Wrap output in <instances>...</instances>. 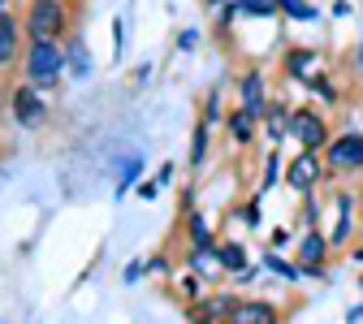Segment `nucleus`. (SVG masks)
Instances as JSON below:
<instances>
[{"instance_id":"nucleus-3","label":"nucleus","mask_w":363,"mask_h":324,"mask_svg":"<svg viewBox=\"0 0 363 324\" xmlns=\"http://www.w3.org/2000/svg\"><path fill=\"white\" fill-rule=\"evenodd\" d=\"M9 108H13V121L22 130H39L43 121H48V100H43V91L30 86V82H22L9 96Z\"/></svg>"},{"instance_id":"nucleus-28","label":"nucleus","mask_w":363,"mask_h":324,"mask_svg":"<svg viewBox=\"0 0 363 324\" xmlns=\"http://www.w3.org/2000/svg\"><path fill=\"white\" fill-rule=\"evenodd\" d=\"M177 48H182V52H195V48H199V30H182V35H177Z\"/></svg>"},{"instance_id":"nucleus-31","label":"nucleus","mask_w":363,"mask_h":324,"mask_svg":"<svg viewBox=\"0 0 363 324\" xmlns=\"http://www.w3.org/2000/svg\"><path fill=\"white\" fill-rule=\"evenodd\" d=\"M216 117H220V96L212 91V96H208V121H216Z\"/></svg>"},{"instance_id":"nucleus-20","label":"nucleus","mask_w":363,"mask_h":324,"mask_svg":"<svg viewBox=\"0 0 363 324\" xmlns=\"http://www.w3.org/2000/svg\"><path fill=\"white\" fill-rule=\"evenodd\" d=\"M186 234H191V242L195 247H216V238H212V229H208V220H203V212H186Z\"/></svg>"},{"instance_id":"nucleus-15","label":"nucleus","mask_w":363,"mask_h":324,"mask_svg":"<svg viewBox=\"0 0 363 324\" xmlns=\"http://www.w3.org/2000/svg\"><path fill=\"white\" fill-rule=\"evenodd\" d=\"M225 125H230V134H234V143H238V147H247L251 138H255V117H251L247 108L230 113V117H225Z\"/></svg>"},{"instance_id":"nucleus-18","label":"nucleus","mask_w":363,"mask_h":324,"mask_svg":"<svg viewBox=\"0 0 363 324\" xmlns=\"http://www.w3.org/2000/svg\"><path fill=\"white\" fill-rule=\"evenodd\" d=\"M272 143H281V138H290V108L286 104H268V117H264Z\"/></svg>"},{"instance_id":"nucleus-16","label":"nucleus","mask_w":363,"mask_h":324,"mask_svg":"<svg viewBox=\"0 0 363 324\" xmlns=\"http://www.w3.org/2000/svg\"><path fill=\"white\" fill-rule=\"evenodd\" d=\"M272 320H277V311L268 303H238L234 311V324H272Z\"/></svg>"},{"instance_id":"nucleus-8","label":"nucleus","mask_w":363,"mask_h":324,"mask_svg":"<svg viewBox=\"0 0 363 324\" xmlns=\"http://www.w3.org/2000/svg\"><path fill=\"white\" fill-rule=\"evenodd\" d=\"M286 181H290L298 195H311L315 181H320V160H315V152H303V156L286 169Z\"/></svg>"},{"instance_id":"nucleus-24","label":"nucleus","mask_w":363,"mask_h":324,"mask_svg":"<svg viewBox=\"0 0 363 324\" xmlns=\"http://www.w3.org/2000/svg\"><path fill=\"white\" fill-rule=\"evenodd\" d=\"M277 181H281V156L272 152V156L264 160V181H259V191H272V186H277Z\"/></svg>"},{"instance_id":"nucleus-25","label":"nucleus","mask_w":363,"mask_h":324,"mask_svg":"<svg viewBox=\"0 0 363 324\" xmlns=\"http://www.w3.org/2000/svg\"><path fill=\"white\" fill-rule=\"evenodd\" d=\"M143 276H147V264H143V259H130V264L121 268V281H125V286H134V281H143Z\"/></svg>"},{"instance_id":"nucleus-32","label":"nucleus","mask_w":363,"mask_h":324,"mask_svg":"<svg viewBox=\"0 0 363 324\" xmlns=\"http://www.w3.org/2000/svg\"><path fill=\"white\" fill-rule=\"evenodd\" d=\"M242 220H247V225H259V203H247V208H242Z\"/></svg>"},{"instance_id":"nucleus-17","label":"nucleus","mask_w":363,"mask_h":324,"mask_svg":"<svg viewBox=\"0 0 363 324\" xmlns=\"http://www.w3.org/2000/svg\"><path fill=\"white\" fill-rule=\"evenodd\" d=\"M216 255H220V268L234 272V276L247 268V247L242 242H216Z\"/></svg>"},{"instance_id":"nucleus-12","label":"nucleus","mask_w":363,"mask_h":324,"mask_svg":"<svg viewBox=\"0 0 363 324\" xmlns=\"http://www.w3.org/2000/svg\"><path fill=\"white\" fill-rule=\"evenodd\" d=\"M350 225H354V195H337V225H333L329 247H342L350 238Z\"/></svg>"},{"instance_id":"nucleus-19","label":"nucleus","mask_w":363,"mask_h":324,"mask_svg":"<svg viewBox=\"0 0 363 324\" xmlns=\"http://www.w3.org/2000/svg\"><path fill=\"white\" fill-rule=\"evenodd\" d=\"M212 147V121H199L191 134V169H203V156Z\"/></svg>"},{"instance_id":"nucleus-1","label":"nucleus","mask_w":363,"mask_h":324,"mask_svg":"<svg viewBox=\"0 0 363 324\" xmlns=\"http://www.w3.org/2000/svg\"><path fill=\"white\" fill-rule=\"evenodd\" d=\"M65 74V48L61 39H26L22 48V82L39 86V91H52Z\"/></svg>"},{"instance_id":"nucleus-38","label":"nucleus","mask_w":363,"mask_h":324,"mask_svg":"<svg viewBox=\"0 0 363 324\" xmlns=\"http://www.w3.org/2000/svg\"><path fill=\"white\" fill-rule=\"evenodd\" d=\"M354 259H359V264H363V247H359V251H354Z\"/></svg>"},{"instance_id":"nucleus-7","label":"nucleus","mask_w":363,"mask_h":324,"mask_svg":"<svg viewBox=\"0 0 363 324\" xmlns=\"http://www.w3.org/2000/svg\"><path fill=\"white\" fill-rule=\"evenodd\" d=\"M22 35H26V26L9 9H0V69L22 57Z\"/></svg>"},{"instance_id":"nucleus-4","label":"nucleus","mask_w":363,"mask_h":324,"mask_svg":"<svg viewBox=\"0 0 363 324\" xmlns=\"http://www.w3.org/2000/svg\"><path fill=\"white\" fill-rule=\"evenodd\" d=\"M290 138L303 152H320V147H329V125H325L320 113L298 108V113H290Z\"/></svg>"},{"instance_id":"nucleus-37","label":"nucleus","mask_w":363,"mask_h":324,"mask_svg":"<svg viewBox=\"0 0 363 324\" xmlns=\"http://www.w3.org/2000/svg\"><path fill=\"white\" fill-rule=\"evenodd\" d=\"M203 5H212V9H220V5H225V0H203Z\"/></svg>"},{"instance_id":"nucleus-2","label":"nucleus","mask_w":363,"mask_h":324,"mask_svg":"<svg viewBox=\"0 0 363 324\" xmlns=\"http://www.w3.org/2000/svg\"><path fill=\"white\" fill-rule=\"evenodd\" d=\"M22 26H26V39H65L69 35V0H26Z\"/></svg>"},{"instance_id":"nucleus-21","label":"nucleus","mask_w":363,"mask_h":324,"mask_svg":"<svg viewBox=\"0 0 363 324\" xmlns=\"http://www.w3.org/2000/svg\"><path fill=\"white\" fill-rule=\"evenodd\" d=\"M311 65H315V52H303V48H294V52L286 57V69H290L294 78H307V82H311Z\"/></svg>"},{"instance_id":"nucleus-33","label":"nucleus","mask_w":363,"mask_h":324,"mask_svg":"<svg viewBox=\"0 0 363 324\" xmlns=\"http://www.w3.org/2000/svg\"><path fill=\"white\" fill-rule=\"evenodd\" d=\"M255 276H259V268H251V264H247V268L238 272V286H251V281H255Z\"/></svg>"},{"instance_id":"nucleus-29","label":"nucleus","mask_w":363,"mask_h":324,"mask_svg":"<svg viewBox=\"0 0 363 324\" xmlns=\"http://www.w3.org/2000/svg\"><path fill=\"white\" fill-rule=\"evenodd\" d=\"M160 195V181H139V199H156Z\"/></svg>"},{"instance_id":"nucleus-22","label":"nucleus","mask_w":363,"mask_h":324,"mask_svg":"<svg viewBox=\"0 0 363 324\" xmlns=\"http://www.w3.org/2000/svg\"><path fill=\"white\" fill-rule=\"evenodd\" d=\"M277 9L286 18H294V22H315V9L307 5V0H277Z\"/></svg>"},{"instance_id":"nucleus-27","label":"nucleus","mask_w":363,"mask_h":324,"mask_svg":"<svg viewBox=\"0 0 363 324\" xmlns=\"http://www.w3.org/2000/svg\"><path fill=\"white\" fill-rule=\"evenodd\" d=\"M182 294H186V298H199V294H203V286H199V272H195V268H191L186 276H182Z\"/></svg>"},{"instance_id":"nucleus-10","label":"nucleus","mask_w":363,"mask_h":324,"mask_svg":"<svg viewBox=\"0 0 363 324\" xmlns=\"http://www.w3.org/2000/svg\"><path fill=\"white\" fill-rule=\"evenodd\" d=\"M234 311H238V298H230V294H220V298H195L191 303V320H234Z\"/></svg>"},{"instance_id":"nucleus-40","label":"nucleus","mask_w":363,"mask_h":324,"mask_svg":"<svg viewBox=\"0 0 363 324\" xmlns=\"http://www.w3.org/2000/svg\"><path fill=\"white\" fill-rule=\"evenodd\" d=\"M5 5H9V0H0V9H5Z\"/></svg>"},{"instance_id":"nucleus-36","label":"nucleus","mask_w":363,"mask_h":324,"mask_svg":"<svg viewBox=\"0 0 363 324\" xmlns=\"http://www.w3.org/2000/svg\"><path fill=\"white\" fill-rule=\"evenodd\" d=\"M346 320H350V324H354V320H363V303H359V307H350V311H346Z\"/></svg>"},{"instance_id":"nucleus-30","label":"nucleus","mask_w":363,"mask_h":324,"mask_svg":"<svg viewBox=\"0 0 363 324\" xmlns=\"http://www.w3.org/2000/svg\"><path fill=\"white\" fill-rule=\"evenodd\" d=\"M173 173H177V169H173V164H169V160H164V164H160V169H156V181H160V186H169V181H173Z\"/></svg>"},{"instance_id":"nucleus-14","label":"nucleus","mask_w":363,"mask_h":324,"mask_svg":"<svg viewBox=\"0 0 363 324\" xmlns=\"http://www.w3.org/2000/svg\"><path fill=\"white\" fill-rule=\"evenodd\" d=\"M264 268H268L272 276H281V281H303V264H290V259H281V255H277V247H268V255H264Z\"/></svg>"},{"instance_id":"nucleus-13","label":"nucleus","mask_w":363,"mask_h":324,"mask_svg":"<svg viewBox=\"0 0 363 324\" xmlns=\"http://www.w3.org/2000/svg\"><path fill=\"white\" fill-rule=\"evenodd\" d=\"M325 251H329V242L307 225V234L298 238V264H325Z\"/></svg>"},{"instance_id":"nucleus-39","label":"nucleus","mask_w":363,"mask_h":324,"mask_svg":"<svg viewBox=\"0 0 363 324\" xmlns=\"http://www.w3.org/2000/svg\"><path fill=\"white\" fill-rule=\"evenodd\" d=\"M359 65H363V43H359Z\"/></svg>"},{"instance_id":"nucleus-9","label":"nucleus","mask_w":363,"mask_h":324,"mask_svg":"<svg viewBox=\"0 0 363 324\" xmlns=\"http://www.w3.org/2000/svg\"><path fill=\"white\" fill-rule=\"evenodd\" d=\"M65 69H69V78H91V69H96V61H91V52H86L82 30L65 35Z\"/></svg>"},{"instance_id":"nucleus-35","label":"nucleus","mask_w":363,"mask_h":324,"mask_svg":"<svg viewBox=\"0 0 363 324\" xmlns=\"http://www.w3.org/2000/svg\"><path fill=\"white\" fill-rule=\"evenodd\" d=\"M286 242H290L286 229H272V242H268V247H286Z\"/></svg>"},{"instance_id":"nucleus-11","label":"nucleus","mask_w":363,"mask_h":324,"mask_svg":"<svg viewBox=\"0 0 363 324\" xmlns=\"http://www.w3.org/2000/svg\"><path fill=\"white\" fill-rule=\"evenodd\" d=\"M117 173H121V177H117V191H113V195L125 199V191L143 181V156H139V152H134V156H121V160H117Z\"/></svg>"},{"instance_id":"nucleus-23","label":"nucleus","mask_w":363,"mask_h":324,"mask_svg":"<svg viewBox=\"0 0 363 324\" xmlns=\"http://www.w3.org/2000/svg\"><path fill=\"white\" fill-rule=\"evenodd\" d=\"M238 5H242V18H272V13H281L277 0H238Z\"/></svg>"},{"instance_id":"nucleus-34","label":"nucleus","mask_w":363,"mask_h":324,"mask_svg":"<svg viewBox=\"0 0 363 324\" xmlns=\"http://www.w3.org/2000/svg\"><path fill=\"white\" fill-rule=\"evenodd\" d=\"M147 272H169V259H164V255H156V259H147Z\"/></svg>"},{"instance_id":"nucleus-6","label":"nucleus","mask_w":363,"mask_h":324,"mask_svg":"<svg viewBox=\"0 0 363 324\" xmlns=\"http://www.w3.org/2000/svg\"><path fill=\"white\" fill-rule=\"evenodd\" d=\"M238 108H247L255 121L268 117V96H264V74L259 69H247L238 78Z\"/></svg>"},{"instance_id":"nucleus-26","label":"nucleus","mask_w":363,"mask_h":324,"mask_svg":"<svg viewBox=\"0 0 363 324\" xmlns=\"http://www.w3.org/2000/svg\"><path fill=\"white\" fill-rule=\"evenodd\" d=\"M121 52H125V22L113 18V61H121Z\"/></svg>"},{"instance_id":"nucleus-5","label":"nucleus","mask_w":363,"mask_h":324,"mask_svg":"<svg viewBox=\"0 0 363 324\" xmlns=\"http://www.w3.org/2000/svg\"><path fill=\"white\" fill-rule=\"evenodd\" d=\"M325 164H329V169H342V173L363 169V134L329 138V147H325Z\"/></svg>"}]
</instances>
